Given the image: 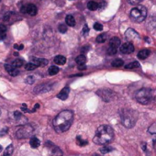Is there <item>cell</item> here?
I'll return each instance as SVG.
<instances>
[{"label":"cell","mask_w":156,"mask_h":156,"mask_svg":"<svg viewBox=\"0 0 156 156\" xmlns=\"http://www.w3.org/2000/svg\"><path fill=\"white\" fill-rule=\"evenodd\" d=\"M73 121V113L71 110H63L60 112L53 119V129L57 133L67 131Z\"/></svg>","instance_id":"1"},{"label":"cell","mask_w":156,"mask_h":156,"mask_svg":"<svg viewBox=\"0 0 156 156\" xmlns=\"http://www.w3.org/2000/svg\"><path fill=\"white\" fill-rule=\"evenodd\" d=\"M114 138V130L109 125H101L98 128L95 137L93 139L94 143L98 145H105L109 143Z\"/></svg>","instance_id":"2"},{"label":"cell","mask_w":156,"mask_h":156,"mask_svg":"<svg viewBox=\"0 0 156 156\" xmlns=\"http://www.w3.org/2000/svg\"><path fill=\"white\" fill-rule=\"evenodd\" d=\"M122 125L127 129H131L135 126L138 120V112L132 108H123L119 112Z\"/></svg>","instance_id":"3"},{"label":"cell","mask_w":156,"mask_h":156,"mask_svg":"<svg viewBox=\"0 0 156 156\" xmlns=\"http://www.w3.org/2000/svg\"><path fill=\"white\" fill-rule=\"evenodd\" d=\"M155 98H156V90L152 88H141L135 95V98L137 102H139L141 105L150 104L154 100Z\"/></svg>","instance_id":"4"},{"label":"cell","mask_w":156,"mask_h":156,"mask_svg":"<svg viewBox=\"0 0 156 156\" xmlns=\"http://www.w3.org/2000/svg\"><path fill=\"white\" fill-rule=\"evenodd\" d=\"M130 19L138 23L143 22L147 17V9L144 6H137L130 11Z\"/></svg>","instance_id":"5"},{"label":"cell","mask_w":156,"mask_h":156,"mask_svg":"<svg viewBox=\"0 0 156 156\" xmlns=\"http://www.w3.org/2000/svg\"><path fill=\"white\" fill-rule=\"evenodd\" d=\"M34 133V129L30 124H23L16 130V137L18 139H27L30 138Z\"/></svg>","instance_id":"6"},{"label":"cell","mask_w":156,"mask_h":156,"mask_svg":"<svg viewBox=\"0 0 156 156\" xmlns=\"http://www.w3.org/2000/svg\"><path fill=\"white\" fill-rule=\"evenodd\" d=\"M21 12L23 14H26V15H29V16H35L37 14V12H38V9H37L35 5L27 4V5H24L21 8Z\"/></svg>","instance_id":"7"},{"label":"cell","mask_w":156,"mask_h":156,"mask_svg":"<svg viewBox=\"0 0 156 156\" xmlns=\"http://www.w3.org/2000/svg\"><path fill=\"white\" fill-rule=\"evenodd\" d=\"M97 94L106 102L111 101L113 98V96H114L113 92L108 90V89H100L97 92Z\"/></svg>","instance_id":"8"},{"label":"cell","mask_w":156,"mask_h":156,"mask_svg":"<svg viewBox=\"0 0 156 156\" xmlns=\"http://www.w3.org/2000/svg\"><path fill=\"white\" fill-rule=\"evenodd\" d=\"M119 51L121 53L123 54H129L131 52L134 51V45L132 44V42L130 41H128V42H125L123 43L122 45L120 44L119 46Z\"/></svg>","instance_id":"9"},{"label":"cell","mask_w":156,"mask_h":156,"mask_svg":"<svg viewBox=\"0 0 156 156\" xmlns=\"http://www.w3.org/2000/svg\"><path fill=\"white\" fill-rule=\"evenodd\" d=\"M52 84H43V85H40L38 87H35L34 89V93L35 94H43V93H47L49 92L51 88H52Z\"/></svg>","instance_id":"10"},{"label":"cell","mask_w":156,"mask_h":156,"mask_svg":"<svg viewBox=\"0 0 156 156\" xmlns=\"http://www.w3.org/2000/svg\"><path fill=\"white\" fill-rule=\"evenodd\" d=\"M46 146L50 150V152H51V156H62V152L61 149L59 147L55 146L53 143L48 141L47 144H46Z\"/></svg>","instance_id":"11"},{"label":"cell","mask_w":156,"mask_h":156,"mask_svg":"<svg viewBox=\"0 0 156 156\" xmlns=\"http://www.w3.org/2000/svg\"><path fill=\"white\" fill-rule=\"evenodd\" d=\"M125 37L130 42L132 41H137L138 39H140V35L133 29H128L127 31H126V33H125Z\"/></svg>","instance_id":"12"},{"label":"cell","mask_w":156,"mask_h":156,"mask_svg":"<svg viewBox=\"0 0 156 156\" xmlns=\"http://www.w3.org/2000/svg\"><path fill=\"white\" fill-rule=\"evenodd\" d=\"M14 118H15V120L18 124L23 125V124H26V122H27V119L19 111L14 112Z\"/></svg>","instance_id":"13"},{"label":"cell","mask_w":156,"mask_h":156,"mask_svg":"<svg viewBox=\"0 0 156 156\" xmlns=\"http://www.w3.org/2000/svg\"><path fill=\"white\" fill-rule=\"evenodd\" d=\"M5 68H6L7 72H8L10 75H12V76H17V75H19V73H20L19 69L16 68V67H14L12 64H6V65H5Z\"/></svg>","instance_id":"14"},{"label":"cell","mask_w":156,"mask_h":156,"mask_svg":"<svg viewBox=\"0 0 156 156\" xmlns=\"http://www.w3.org/2000/svg\"><path fill=\"white\" fill-rule=\"evenodd\" d=\"M69 92H70V88L68 87H66L63 89H62V91L57 95V98L61 100H66L68 98Z\"/></svg>","instance_id":"15"},{"label":"cell","mask_w":156,"mask_h":156,"mask_svg":"<svg viewBox=\"0 0 156 156\" xmlns=\"http://www.w3.org/2000/svg\"><path fill=\"white\" fill-rule=\"evenodd\" d=\"M120 43H121V41H120V40H119L118 37H113V38L109 41V46H108V47L118 50L119 47L120 46Z\"/></svg>","instance_id":"16"},{"label":"cell","mask_w":156,"mask_h":156,"mask_svg":"<svg viewBox=\"0 0 156 156\" xmlns=\"http://www.w3.org/2000/svg\"><path fill=\"white\" fill-rule=\"evenodd\" d=\"M30 145L31 148L36 149V148H38L41 145V140L37 137L31 136L30 137Z\"/></svg>","instance_id":"17"},{"label":"cell","mask_w":156,"mask_h":156,"mask_svg":"<svg viewBox=\"0 0 156 156\" xmlns=\"http://www.w3.org/2000/svg\"><path fill=\"white\" fill-rule=\"evenodd\" d=\"M150 53H151V51L148 49L141 50V51H140L138 52V58L140 59V60H145L150 56Z\"/></svg>","instance_id":"18"},{"label":"cell","mask_w":156,"mask_h":156,"mask_svg":"<svg viewBox=\"0 0 156 156\" xmlns=\"http://www.w3.org/2000/svg\"><path fill=\"white\" fill-rule=\"evenodd\" d=\"M65 23H66L67 26L73 27L75 25V20H74V18L72 15H68L65 18Z\"/></svg>","instance_id":"19"},{"label":"cell","mask_w":156,"mask_h":156,"mask_svg":"<svg viewBox=\"0 0 156 156\" xmlns=\"http://www.w3.org/2000/svg\"><path fill=\"white\" fill-rule=\"evenodd\" d=\"M54 62L58 65H62L66 62V59L64 56L62 55H57L55 58H54Z\"/></svg>","instance_id":"20"},{"label":"cell","mask_w":156,"mask_h":156,"mask_svg":"<svg viewBox=\"0 0 156 156\" xmlns=\"http://www.w3.org/2000/svg\"><path fill=\"white\" fill-rule=\"evenodd\" d=\"M75 62L78 65H85L86 62H87V57L85 55H79L77 56L76 59H75Z\"/></svg>","instance_id":"21"},{"label":"cell","mask_w":156,"mask_h":156,"mask_svg":"<svg viewBox=\"0 0 156 156\" xmlns=\"http://www.w3.org/2000/svg\"><path fill=\"white\" fill-rule=\"evenodd\" d=\"M99 8V5L96 1H89L87 4V9L91 11H95Z\"/></svg>","instance_id":"22"},{"label":"cell","mask_w":156,"mask_h":156,"mask_svg":"<svg viewBox=\"0 0 156 156\" xmlns=\"http://www.w3.org/2000/svg\"><path fill=\"white\" fill-rule=\"evenodd\" d=\"M13 151H14V146H13L12 144H10V145H9V146L6 148L3 156H11L12 153H13Z\"/></svg>","instance_id":"23"},{"label":"cell","mask_w":156,"mask_h":156,"mask_svg":"<svg viewBox=\"0 0 156 156\" xmlns=\"http://www.w3.org/2000/svg\"><path fill=\"white\" fill-rule=\"evenodd\" d=\"M7 34V27L4 24H0V39H5Z\"/></svg>","instance_id":"24"},{"label":"cell","mask_w":156,"mask_h":156,"mask_svg":"<svg viewBox=\"0 0 156 156\" xmlns=\"http://www.w3.org/2000/svg\"><path fill=\"white\" fill-rule=\"evenodd\" d=\"M59 71H60L59 67H57V66H51L49 68V70H48V73H49L50 75H55V74H57L59 73Z\"/></svg>","instance_id":"25"},{"label":"cell","mask_w":156,"mask_h":156,"mask_svg":"<svg viewBox=\"0 0 156 156\" xmlns=\"http://www.w3.org/2000/svg\"><path fill=\"white\" fill-rule=\"evenodd\" d=\"M113 150H114V149H113L111 146L105 144V145H104V147H102V148L100 149V151H101V153L105 154V153H108V152H110V151H112Z\"/></svg>","instance_id":"26"},{"label":"cell","mask_w":156,"mask_h":156,"mask_svg":"<svg viewBox=\"0 0 156 156\" xmlns=\"http://www.w3.org/2000/svg\"><path fill=\"white\" fill-rule=\"evenodd\" d=\"M106 41H107V34L106 33H102L97 37V42H98V43H103Z\"/></svg>","instance_id":"27"},{"label":"cell","mask_w":156,"mask_h":156,"mask_svg":"<svg viewBox=\"0 0 156 156\" xmlns=\"http://www.w3.org/2000/svg\"><path fill=\"white\" fill-rule=\"evenodd\" d=\"M112 66L113 67H120L124 64V62L121 60V59H115L113 62H112Z\"/></svg>","instance_id":"28"},{"label":"cell","mask_w":156,"mask_h":156,"mask_svg":"<svg viewBox=\"0 0 156 156\" xmlns=\"http://www.w3.org/2000/svg\"><path fill=\"white\" fill-rule=\"evenodd\" d=\"M138 67H140V63L138 62H136V61L135 62H132L130 63H128L125 66L126 69H135V68H138Z\"/></svg>","instance_id":"29"},{"label":"cell","mask_w":156,"mask_h":156,"mask_svg":"<svg viewBox=\"0 0 156 156\" xmlns=\"http://www.w3.org/2000/svg\"><path fill=\"white\" fill-rule=\"evenodd\" d=\"M23 63H24V61H23V60H21V59H16V60L11 63V64H12L14 67L19 68V67L22 66V65H23Z\"/></svg>","instance_id":"30"},{"label":"cell","mask_w":156,"mask_h":156,"mask_svg":"<svg viewBox=\"0 0 156 156\" xmlns=\"http://www.w3.org/2000/svg\"><path fill=\"white\" fill-rule=\"evenodd\" d=\"M76 141H77V144L79 145V146H86V145L87 144V140H83L81 136H77Z\"/></svg>","instance_id":"31"},{"label":"cell","mask_w":156,"mask_h":156,"mask_svg":"<svg viewBox=\"0 0 156 156\" xmlns=\"http://www.w3.org/2000/svg\"><path fill=\"white\" fill-rule=\"evenodd\" d=\"M58 30H59V32H61V33H65V32L67 31V25L64 24V23L60 24V25L58 26Z\"/></svg>","instance_id":"32"},{"label":"cell","mask_w":156,"mask_h":156,"mask_svg":"<svg viewBox=\"0 0 156 156\" xmlns=\"http://www.w3.org/2000/svg\"><path fill=\"white\" fill-rule=\"evenodd\" d=\"M148 132L151 133V134H152V135H153V134H156V122L152 123V124L149 127Z\"/></svg>","instance_id":"33"},{"label":"cell","mask_w":156,"mask_h":156,"mask_svg":"<svg viewBox=\"0 0 156 156\" xmlns=\"http://www.w3.org/2000/svg\"><path fill=\"white\" fill-rule=\"evenodd\" d=\"M36 65L34 64V63H32V62H29V63H27L26 65H25V69L27 70V71H33V70H35L36 69Z\"/></svg>","instance_id":"34"},{"label":"cell","mask_w":156,"mask_h":156,"mask_svg":"<svg viewBox=\"0 0 156 156\" xmlns=\"http://www.w3.org/2000/svg\"><path fill=\"white\" fill-rule=\"evenodd\" d=\"M34 82H35V78H34V76H32V75H30V76H28V77L26 78V83L29 84V85H32Z\"/></svg>","instance_id":"35"},{"label":"cell","mask_w":156,"mask_h":156,"mask_svg":"<svg viewBox=\"0 0 156 156\" xmlns=\"http://www.w3.org/2000/svg\"><path fill=\"white\" fill-rule=\"evenodd\" d=\"M117 51H118V50H116V49H113V48L108 47V48L107 52H108V55H115V54L117 53Z\"/></svg>","instance_id":"36"},{"label":"cell","mask_w":156,"mask_h":156,"mask_svg":"<svg viewBox=\"0 0 156 156\" xmlns=\"http://www.w3.org/2000/svg\"><path fill=\"white\" fill-rule=\"evenodd\" d=\"M94 29H95L96 30H98V31H100V30H103V26H102L100 23H95V25H94Z\"/></svg>","instance_id":"37"},{"label":"cell","mask_w":156,"mask_h":156,"mask_svg":"<svg viewBox=\"0 0 156 156\" xmlns=\"http://www.w3.org/2000/svg\"><path fill=\"white\" fill-rule=\"evenodd\" d=\"M141 1H143V0H128V2H129L130 5H138V4H140Z\"/></svg>","instance_id":"38"},{"label":"cell","mask_w":156,"mask_h":156,"mask_svg":"<svg viewBox=\"0 0 156 156\" xmlns=\"http://www.w3.org/2000/svg\"><path fill=\"white\" fill-rule=\"evenodd\" d=\"M48 64V61L46 59H42V58H40V65L41 66H44Z\"/></svg>","instance_id":"39"},{"label":"cell","mask_w":156,"mask_h":156,"mask_svg":"<svg viewBox=\"0 0 156 156\" xmlns=\"http://www.w3.org/2000/svg\"><path fill=\"white\" fill-rule=\"evenodd\" d=\"M8 131H9V129L8 128H4L3 129H1V130H0V137L6 135L8 133Z\"/></svg>","instance_id":"40"},{"label":"cell","mask_w":156,"mask_h":156,"mask_svg":"<svg viewBox=\"0 0 156 156\" xmlns=\"http://www.w3.org/2000/svg\"><path fill=\"white\" fill-rule=\"evenodd\" d=\"M10 15H11V13H7V14H5L4 17H3V20H4V21H9V19H10V17H11Z\"/></svg>","instance_id":"41"},{"label":"cell","mask_w":156,"mask_h":156,"mask_svg":"<svg viewBox=\"0 0 156 156\" xmlns=\"http://www.w3.org/2000/svg\"><path fill=\"white\" fill-rule=\"evenodd\" d=\"M154 137L152 138V147L156 151V134H153Z\"/></svg>","instance_id":"42"},{"label":"cell","mask_w":156,"mask_h":156,"mask_svg":"<svg viewBox=\"0 0 156 156\" xmlns=\"http://www.w3.org/2000/svg\"><path fill=\"white\" fill-rule=\"evenodd\" d=\"M14 48H15L16 50H22V49L24 48V46H23L22 44H15V45H14Z\"/></svg>","instance_id":"43"},{"label":"cell","mask_w":156,"mask_h":156,"mask_svg":"<svg viewBox=\"0 0 156 156\" xmlns=\"http://www.w3.org/2000/svg\"><path fill=\"white\" fill-rule=\"evenodd\" d=\"M88 31H89V29H88V27L86 25V26L84 27V30H83V34H84V35H87V33Z\"/></svg>","instance_id":"44"},{"label":"cell","mask_w":156,"mask_h":156,"mask_svg":"<svg viewBox=\"0 0 156 156\" xmlns=\"http://www.w3.org/2000/svg\"><path fill=\"white\" fill-rule=\"evenodd\" d=\"M78 68H79L80 70H85V69H87V67H86L85 65H79V67H78Z\"/></svg>","instance_id":"45"},{"label":"cell","mask_w":156,"mask_h":156,"mask_svg":"<svg viewBox=\"0 0 156 156\" xmlns=\"http://www.w3.org/2000/svg\"><path fill=\"white\" fill-rule=\"evenodd\" d=\"M1 151H2V146L0 145V153H1Z\"/></svg>","instance_id":"46"},{"label":"cell","mask_w":156,"mask_h":156,"mask_svg":"<svg viewBox=\"0 0 156 156\" xmlns=\"http://www.w3.org/2000/svg\"><path fill=\"white\" fill-rule=\"evenodd\" d=\"M92 156H100V155H98V154H93Z\"/></svg>","instance_id":"47"},{"label":"cell","mask_w":156,"mask_h":156,"mask_svg":"<svg viewBox=\"0 0 156 156\" xmlns=\"http://www.w3.org/2000/svg\"><path fill=\"white\" fill-rule=\"evenodd\" d=\"M0 115H1V110H0Z\"/></svg>","instance_id":"48"},{"label":"cell","mask_w":156,"mask_h":156,"mask_svg":"<svg viewBox=\"0 0 156 156\" xmlns=\"http://www.w3.org/2000/svg\"><path fill=\"white\" fill-rule=\"evenodd\" d=\"M0 1H1V0H0Z\"/></svg>","instance_id":"49"}]
</instances>
